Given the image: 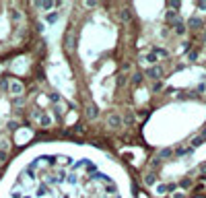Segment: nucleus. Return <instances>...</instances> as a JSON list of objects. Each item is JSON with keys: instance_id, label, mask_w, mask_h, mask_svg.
Returning <instances> with one entry per match:
<instances>
[{"instance_id": "cd10ccee", "label": "nucleus", "mask_w": 206, "mask_h": 198, "mask_svg": "<svg viewBox=\"0 0 206 198\" xmlns=\"http://www.w3.org/2000/svg\"><path fill=\"white\" fill-rule=\"evenodd\" d=\"M52 103H56V105L60 103V93H54V95H52Z\"/></svg>"}, {"instance_id": "4468645a", "label": "nucleus", "mask_w": 206, "mask_h": 198, "mask_svg": "<svg viewBox=\"0 0 206 198\" xmlns=\"http://www.w3.org/2000/svg\"><path fill=\"white\" fill-rule=\"evenodd\" d=\"M120 17H122V21H124V23H128V21L132 19V13L128 10V8H126V10H122V13H120Z\"/></svg>"}, {"instance_id": "c9c22d12", "label": "nucleus", "mask_w": 206, "mask_h": 198, "mask_svg": "<svg viewBox=\"0 0 206 198\" xmlns=\"http://www.w3.org/2000/svg\"><path fill=\"white\" fill-rule=\"evenodd\" d=\"M200 169H202V173H204V176H206V165H202V167H200Z\"/></svg>"}, {"instance_id": "c756f323", "label": "nucleus", "mask_w": 206, "mask_h": 198, "mask_svg": "<svg viewBox=\"0 0 206 198\" xmlns=\"http://www.w3.org/2000/svg\"><path fill=\"white\" fill-rule=\"evenodd\" d=\"M196 8L198 10H206V2H196Z\"/></svg>"}, {"instance_id": "58836bf2", "label": "nucleus", "mask_w": 206, "mask_h": 198, "mask_svg": "<svg viewBox=\"0 0 206 198\" xmlns=\"http://www.w3.org/2000/svg\"><path fill=\"white\" fill-rule=\"evenodd\" d=\"M113 198H120V196H117V194H116V196H113Z\"/></svg>"}, {"instance_id": "ddd939ff", "label": "nucleus", "mask_w": 206, "mask_h": 198, "mask_svg": "<svg viewBox=\"0 0 206 198\" xmlns=\"http://www.w3.org/2000/svg\"><path fill=\"white\" fill-rule=\"evenodd\" d=\"M56 21H58V13H48V14H46V23L54 25Z\"/></svg>"}, {"instance_id": "9b49d317", "label": "nucleus", "mask_w": 206, "mask_h": 198, "mask_svg": "<svg viewBox=\"0 0 206 198\" xmlns=\"http://www.w3.org/2000/svg\"><path fill=\"white\" fill-rule=\"evenodd\" d=\"M21 91H23V85H21V83H17V81L10 83V93H21Z\"/></svg>"}, {"instance_id": "473e14b6", "label": "nucleus", "mask_w": 206, "mask_h": 198, "mask_svg": "<svg viewBox=\"0 0 206 198\" xmlns=\"http://www.w3.org/2000/svg\"><path fill=\"white\" fill-rule=\"evenodd\" d=\"M173 198H185V194H184V192H175V194H173Z\"/></svg>"}, {"instance_id": "c85d7f7f", "label": "nucleus", "mask_w": 206, "mask_h": 198, "mask_svg": "<svg viewBox=\"0 0 206 198\" xmlns=\"http://www.w3.org/2000/svg\"><path fill=\"white\" fill-rule=\"evenodd\" d=\"M153 89H155V91H161V89H163V83H161V81H157L155 85H153Z\"/></svg>"}, {"instance_id": "b1692460", "label": "nucleus", "mask_w": 206, "mask_h": 198, "mask_svg": "<svg viewBox=\"0 0 206 198\" xmlns=\"http://www.w3.org/2000/svg\"><path fill=\"white\" fill-rule=\"evenodd\" d=\"M126 85V75H120L117 76V87H124Z\"/></svg>"}, {"instance_id": "2f4dec72", "label": "nucleus", "mask_w": 206, "mask_h": 198, "mask_svg": "<svg viewBox=\"0 0 206 198\" xmlns=\"http://www.w3.org/2000/svg\"><path fill=\"white\" fill-rule=\"evenodd\" d=\"M175 188H177L175 184H167V192H175Z\"/></svg>"}, {"instance_id": "f03ea898", "label": "nucleus", "mask_w": 206, "mask_h": 198, "mask_svg": "<svg viewBox=\"0 0 206 198\" xmlns=\"http://www.w3.org/2000/svg\"><path fill=\"white\" fill-rule=\"evenodd\" d=\"M107 126L113 128V130H117V128H122L124 126V122H122V118L117 116V114H109V118H107Z\"/></svg>"}, {"instance_id": "72a5a7b5", "label": "nucleus", "mask_w": 206, "mask_h": 198, "mask_svg": "<svg viewBox=\"0 0 206 198\" xmlns=\"http://www.w3.org/2000/svg\"><path fill=\"white\" fill-rule=\"evenodd\" d=\"M188 56H190V60H196V58H198V54H196V52H190Z\"/></svg>"}, {"instance_id": "393cba45", "label": "nucleus", "mask_w": 206, "mask_h": 198, "mask_svg": "<svg viewBox=\"0 0 206 198\" xmlns=\"http://www.w3.org/2000/svg\"><path fill=\"white\" fill-rule=\"evenodd\" d=\"M124 122H126V124H134V114H126Z\"/></svg>"}, {"instance_id": "bb28decb", "label": "nucleus", "mask_w": 206, "mask_h": 198, "mask_svg": "<svg viewBox=\"0 0 206 198\" xmlns=\"http://www.w3.org/2000/svg\"><path fill=\"white\" fill-rule=\"evenodd\" d=\"M157 192H159V194H165V192H167V186H165V184H159L157 186Z\"/></svg>"}, {"instance_id": "4be33fe9", "label": "nucleus", "mask_w": 206, "mask_h": 198, "mask_svg": "<svg viewBox=\"0 0 206 198\" xmlns=\"http://www.w3.org/2000/svg\"><path fill=\"white\" fill-rule=\"evenodd\" d=\"M0 89L8 91V89H10V83H8V81H0Z\"/></svg>"}, {"instance_id": "423d86ee", "label": "nucleus", "mask_w": 206, "mask_h": 198, "mask_svg": "<svg viewBox=\"0 0 206 198\" xmlns=\"http://www.w3.org/2000/svg\"><path fill=\"white\" fill-rule=\"evenodd\" d=\"M177 19H179V17H177V13H175V10H167V13H165V21H167L169 25H173Z\"/></svg>"}, {"instance_id": "6e6552de", "label": "nucleus", "mask_w": 206, "mask_h": 198, "mask_svg": "<svg viewBox=\"0 0 206 198\" xmlns=\"http://www.w3.org/2000/svg\"><path fill=\"white\" fill-rule=\"evenodd\" d=\"M144 184H146V186H155V184H157V176H155L153 171H151V173H146V176H144Z\"/></svg>"}, {"instance_id": "f3484780", "label": "nucleus", "mask_w": 206, "mask_h": 198, "mask_svg": "<svg viewBox=\"0 0 206 198\" xmlns=\"http://www.w3.org/2000/svg\"><path fill=\"white\" fill-rule=\"evenodd\" d=\"M179 188H184V190H188V188H192V180H181V182H179Z\"/></svg>"}, {"instance_id": "4c0bfd02", "label": "nucleus", "mask_w": 206, "mask_h": 198, "mask_svg": "<svg viewBox=\"0 0 206 198\" xmlns=\"http://www.w3.org/2000/svg\"><path fill=\"white\" fill-rule=\"evenodd\" d=\"M21 198H33V196H29V194H23V196H21Z\"/></svg>"}, {"instance_id": "f8f14e48", "label": "nucleus", "mask_w": 206, "mask_h": 198, "mask_svg": "<svg viewBox=\"0 0 206 198\" xmlns=\"http://www.w3.org/2000/svg\"><path fill=\"white\" fill-rule=\"evenodd\" d=\"M103 190H105V194H117V186L111 182V184H107L105 188H103Z\"/></svg>"}, {"instance_id": "dca6fc26", "label": "nucleus", "mask_w": 206, "mask_h": 198, "mask_svg": "<svg viewBox=\"0 0 206 198\" xmlns=\"http://www.w3.org/2000/svg\"><path fill=\"white\" fill-rule=\"evenodd\" d=\"M132 83L138 87V85L142 83V72H134V76H132Z\"/></svg>"}, {"instance_id": "9d476101", "label": "nucleus", "mask_w": 206, "mask_h": 198, "mask_svg": "<svg viewBox=\"0 0 206 198\" xmlns=\"http://www.w3.org/2000/svg\"><path fill=\"white\" fill-rule=\"evenodd\" d=\"M39 124H41V126H50V124H52V116L41 114V116H39Z\"/></svg>"}, {"instance_id": "f704fd0d", "label": "nucleus", "mask_w": 206, "mask_h": 198, "mask_svg": "<svg viewBox=\"0 0 206 198\" xmlns=\"http://www.w3.org/2000/svg\"><path fill=\"white\" fill-rule=\"evenodd\" d=\"M4 159H6V153H4V151H0V161H4Z\"/></svg>"}, {"instance_id": "f257e3e1", "label": "nucleus", "mask_w": 206, "mask_h": 198, "mask_svg": "<svg viewBox=\"0 0 206 198\" xmlns=\"http://www.w3.org/2000/svg\"><path fill=\"white\" fill-rule=\"evenodd\" d=\"M146 76H149L151 81H155V83H157L159 79L163 76V68H161V66H151V68L146 70Z\"/></svg>"}, {"instance_id": "aec40b11", "label": "nucleus", "mask_w": 206, "mask_h": 198, "mask_svg": "<svg viewBox=\"0 0 206 198\" xmlns=\"http://www.w3.org/2000/svg\"><path fill=\"white\" fill-rule=\"evenodd\" d=\"M202 143H204V138H202V136H196V138H194V140H192V149H196V147H200V144H202Z\"/></svg>"}, {"instance_id": "412c9836", "label": "nucleus", "mask_w": 206, "mask_h": 198, "mask_svg": "<svg viewBox=\"0 0 206 198\" xmlns=\"http://www.w3.org/2000/svg\"><path fill=\"white\" fill-rule=\"evenodd\" d=\"M66 46H68L70 50H74V37H72V35H68V37H66Z\"/></svg>"}, {"instance_id": "e433bc0d", "label": "nucleus", "mask_w": 206, "mask_h": 198, "mask_svg": "<svg viewBox=\"0 0 206 198\" xmlns=\"http://www.w3.org/2000/svg\"><path fill=\"white\" fill-rule=\"evenodd\" d=\"M200 136H202V138L206 140V130H202V134H200Z\"/></svg>"}, {"instance_id": "39448f33", "label": "nucleus", "mask_w": 206, "mask_h": 198, "mask_svg": "<svg viewBox=\"0 0 206 198\" xmlns=\"http://www.w3.org/2000/svg\"><path fill=\"white\" fill-rule=\"evenodd\" d=\"M173 29H175V33H177V35H184L185 33V23L181 19H177L175 23H173Z\"/></svg>"}, {"instance_id": "5701e85b", "label": "nucleus", "mask_w": 206, "mask_h": 198, "mask_svg": "<svg viewBox=\"0 0 206 198\" xmlns=\"http://www.w3.org/2000/svg\"><path fill=\"white\" fill-rule=\"evenodd\" d=\"M167 6L171 8V10H177V8L181 6V2H173V0H171V2H169V4H167Z\"/></svg>"}, {"instance_id": "2eb2a0df", "label": "nucleus", "mask_w": 206, "mask_h": 198, "mask_svg": "<svg viewBox=\"0 0 206 198\" xmlns=\"http://www.w3.org/2000/svg\"><path fill=\"white\" fill-rule=\"evenodd\" d=\"M153 54L161 56V58H167V56H169V54H167V50H163V48H155V50H153Z\"/></svg>"}, {"instance_id": "a878e982", "label": "nucleus", "mask_w": 206, "mask_h": 198, "mask_svg": "<svg viewBox=\"0 0 206 198\" xmlns=\"http://www.w3.org/2000/svg\"><path fill=\"white\" fill-rule=\"evenodd\" d=\"M192 147H190V149H177V151H175V153H177V155H188V153H192Z\"/></svg>"}, {"instance_id": "20e7f679", "label": "nucleus", "mask_w": 206, "mask_h": 198, "mask_svg": "<svg viewBox=\"0 0 206 198\" xmlns=\"http://www.w3.org/2000/svg\"><path fill=\"white\" fill-rule=\"evenodd\" d=\"M185 27H190V29H200L202 27V19L200 17H192V19L188 21V25Z\"/></svg>"}, {"instance_id": "7ed1b4c3", "label": "nucleus", "mask_w": 206, "mask_h": 198, "mask_svg": "<svg viewBox=\"0 0 206 198\" xmlns=\"http://www.w3.org/2000/svg\"><path fill=\"white\" fill-rule=\"evenodd\" d=\"M85 114H87V118H89V120H95V118L99 116V109H97L95 103H89V105L85 107Z\"/></svg>"}, {"instance_id": "7c9ffc66", "label": "nucleus", "mask_w": 206, "mask_h": 198, "mask_svg": "<svg viewBox=\"0 0 206 198\" xmlns=\"http://www.w3.org/2000/svg\"><path fill=\"white\" fill-rule=\"evenodd\" d=\"M46 192H48V188H46V186H41L39 190H37V196H43V194H46Z\"/></svg>"}, {"instance_id": "1a4fd4ad", "label": "nucleus", "mask_w": 206, "mask_h": 198, "mask_svg": "<svg viewBox=\"0 0 206 198\" xmlns=\"http://www.w3.org/2000/svg\"><path fill=\"white\" fill-rule=\"evenodd\" d=\"M171 153H173V151L169 149V147H167V149H161V151H159V157L157 159H169V157H171Z\"/></svg>"}, {"instance_id": "0eeeda50", "label": "nucleus", "mask_w": 206, "mask_h": 198, "mask_svg": "<svg viewBox=\"0 0 206 198\" xmlns=\"http://www.w3.org/2000/svg\"><path fill=\"white\" fill-rule=\"evenodd\" d=\"M35 6H39V8H43V10H50V13H52L58 4H56V2H37Z\"/></svg>"}, {"instance_id": "a211bd4d", "label": "nucleus", "mask_w": 206, "mask_h": 198, "mask_svg": "<svg viewBox=\"0 0 206 198\" xmlns=\"http://www.w3.org/2000/svg\"><path fill=\"white\" fill-rule=\"evenodd\" d=\"M85 167H87V171H91V173H95L97 171V165L91 163V161H85Z\"/></svg>"}, {"instance_id": "6ab92c4d", "label": "nucleus", "mask_w": 206, "mask_h": 198, "mask_svg": "<svg viewBox=\"0 0 206 198\" xmlns=\"http://www.w3.org/2000/svg\"><path fill=\"white\" fill-rule=\"evenodd\" d=\"M144 60H146V62H151V64H155V62H157V56L153 54V52H149V54L144 56Z\"/></svg>"}]
</instances>
